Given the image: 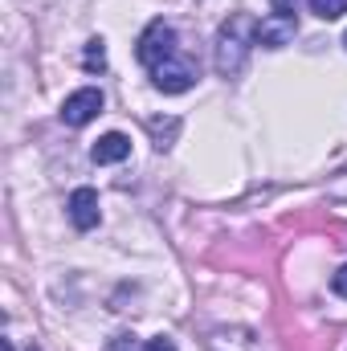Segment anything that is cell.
<instances>
[{"label": "cell", "mask_w": 347, "mask_h": 351, "mask_svg": "<svg viewBox=\"0 0 347 351\" xmlns=\"http://www.w3.org/2000/svg\"><path fill=\"white\" fill-rule=\"evenodd\" d=\"M250 45H258V21L250 12H233L221 33H217V49H213V62H217V74L221 78H237L250 62Z\"/></svg>", "instance_id": "6da1fadb"}, {"label": "cell", "mask_w": 347, "mask_h": 351, "mask_svg": "<svg viewBox=\"0 0 347 351\" xmlns=\"http://www.w3.org/2000/svg\"><path fill=\"white\" fill-rule=\"evenodd\" d=\"M176 53V29L168 21H152L143 33H139V45H135V58H139V66H147V70H156L160 62H168Z\"/></svg>", "instance_id": "7a4b0ae2"}, {"label": "cell", "mask_w": 347, "mask_h": 351, "mask_svg": "<svg viewBox=\"0 0 347 351\" xmlns=\"http://www.w3.org/2000/svg\"><path fill=\"white\" fill-rule=\"evenodd\" d=\"M152 82H156V90H164V94H184V90L196 86V66H192L188 58L172 53L168 62H160V66L152 70Z\"/></svg>", "instance_id": "3957f363"}, {"label": "cell", "mask_w": 347, "mask_h": 351, "mask_svg": "<svg viewBox=\"0 0 347 351\" xmlns=\"http://www.w3.org/2000/svg\"><path fill=\"white\" fill-rule=\"evenodd\" d=\"M98 114H102V90H94V86L74 90L62 102V123L66 127H86L90 119H98Z\"/></svg>", "instance_id": "277c9868"}, {"label": "cell", "mask_w": 347, "mask_h": 351, "mask_svg": "<svg viewBox=\"0 0 347 351\" xmlns=\"http://www.w3.org/2000/svg\"><path fill=\"white\" fill-rule=\"evenodd\" d=\"M294 33H298V16L270 12V16H261L258 21V45H265V49H282V45H290Z\"/></svg>", "instance_id": "5b68a950"}, {"label": "cell", "mask_w": 347, "mask_h": 351, "mask_svg": "<svg viewBox=\"0 0 347 351\" xmlns=\"http://www.w3.org/2000/svg\"><path fill=\"white\" fill-rule=\"evenodd\" d=\"M66 208H70L74 229L90 233V229L98 225V192H94V188H74V192H70V200H66Z\"/></svg>", "instance_id": "8992f818"}, {"label": "cell", "mask_w": 347, "mask_h": 351, "mask_svg": "<svg viewBox=\"0 0 347 351\" xmlns=\"http://www.w3.org/2000/svg\"><path fill=\"white\" fill-rule=\"evenodd\" d=\"M131 156V139L123 135V131H110V135H102L94 147H90V160L94 164H123Z\"/></svg>", "instance_id": "52a82bcc"}, {"label": "cell", "mask_w": 347, "mask_h": 351, "mask_svg": "<svg viewBox=\"0 0 347 351\" xmlns=\"http://www.w3.org/2000/svg\"><path fill=\"white\" fill-rule=\"evenodd\" d=\"M180 127H184V123H180L176 114H168V119H147V135H152V143H156L160 152H168V147L176 143Z\"/></svg>", "instance_id": "ba28073f"}, {"label": "cell", "mask_w": 347, "mask_h": 351, "mask_svg": "<svg viewBox=\"0 0 347 351\" xmlns=\"http://www.w3.org/2000/svg\"><path fill=\"white\" fill-rule=\"evenodd\" d=\"M82 70L86 74H102L106 70V41L102 37H90L86 49H82Z\"/></svg>", "instance_id": "9c48e42d"}, {"label": "cell", "mask_w": 347, "mask_h": 351, "mask_svg": "<svg viewBox=\"0 0 347 351\" xmlns=\"http://www.w3.org/2000/svg\"><path fill=\"white\" fill-rule=\"evenodd\" d=\"M254 348H258V339H254V331H246V327L237 331V343H225L221 331L208 335V351H254Z\"/></svg>", "instance_id": "30bf717a"}, {"label": "cell", "mask_w": 347, "mask_h": 351, "mask_svg": "<svg viewBox=\"0 0 347 351\" xmlns=\"http://www.w3.org/2000/svg\"><path fill=\"white\" fill-rule=\"evenodd\" d=\"M311 12L323 16V21H339L347 12V0H311Z\"/></svg>", "instance_id": "8fae6325"}, {"label": "cell", "mask_w": 347, "mask_h": 351, "mask_svg": "<svg viewBox=\"0 0 347 351\" xmlns=\"http://www.w3.org/2000/svg\"><path fill=\"white\" fill-rule=\"evenodd\" d=\"M106 351H139V343H135V335H115V339H106Z\"/></svg>", "instance_id": "7c38bea8"}, {"label": "cell", "mask_w": 347, "mask_h": 351, "mask_svg": "<svg viewBox=\"0 0 347 351\" xmlns=\"http://www.w3.org/2000/svg\"><path fill=\"white\" fill-rule=\"evenodd\" d=\"M331 290H335L339 298H347V265H339V269L331 274Z\"/></svg>", "instance_id": "4fadbf2b"}, {"label": "cell", "mask_w": 347, "mask_h": 351, "mask_svg": "<svg viewBox=\"0 0 347 351\" xmlns=\"http://www.w3.org/2000/svg\"><path fill=\"white\" fill-rule=\"evenodd\" d=\"M143 351H176V339H168V335H156V339H147V348Z\"/></svg>", "instance_id": "5bb4252c"}, {"label": "cell", "mask_w": 347, "mask_h": 351, "mask_svg": "<svg viewBox=\"0 0 347 351\" xmlns=\"http://www.w3.org/2000/svg\"><path fill=\"white\" fill-rule=\"evenodd\" d=\"M274 4V12H282V16H294L298 12V0H270Z\"/></svg>", "instance_id": "9a60e30c"}, {"label": "cell", "mask_w": 347, "mask_h": 351, "mask_svg": "<svg viewBox=\"0 0 347 351\" xmlns=\"http://www.w3.org/2000/svg\"><path fill=\"white\" fill-rule=\"evenodd\" d=\"M344 49H347V33H344Z\"/></svg>", "instance_id": "2e32d148"}]
</instances>
